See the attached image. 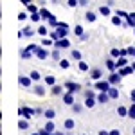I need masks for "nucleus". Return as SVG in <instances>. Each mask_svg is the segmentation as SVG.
Segmentation results:
<instances>
[{
  "instance_id": "nucleus-2",
  "label": "nucleus",
  "mask_w": 135,
  "mask_h": 135,
  "mask_svg": "<svg viewBox=\"0 0 135 135\" xmlns=\"http://www.w3.org/2000/svg\"><path fill=\"white\" fill-rule=\"evenodd\" d=\"M95 88H97L99 92H108V90L112 88V83H110V81H101V79H99V81L95 83Z\"/></svg>"
},
{
  "instance_id": "nucleus-39",
  "label": "nucleus",
  "mask_w": 135,
  "mask_h": 135,
  "mask_svg": "<svg viewBox=\"0 0 135 135\" xmlns=\"http://www.w3.org/2000/svg\"><path fill=\"white\" fill-rule=\"evenodd\" d=\"M52 58L54 60H60V49H56V51L52 52Z\"/></svg>"
},
{
  "instance_id": "nucleus-22",
  "label": "nucleus",
  "mask_w": 135,
  "mask_h": 135,
  "mask_svg": "<svg viewBox=\"0 0 135 135\" xmlns=\"http://www.w3.org/2000/svg\"><path fill=\"white\" fill-rule=\"evenodd\" d=\"M117 114L121 115V117H124V115H128V108L126 106H119L117 108Z\"/></svg>"
},
{
  "instance_id": "nucleus-28",
  "label": "nucleus",
  "mask_w": 135,
  "mask_h": 135,
  "mask_svg": "<svg viewBox=\"0 0 135 135\" xmlns=\"http://www.w3.org/2000/svg\"><path fill=\"white\" fill-rule=\"evenodd\" d=\"M106 67H108L110 70H114L115 67H117V63H114V61H112V60H106Z\"/></svg>"
},
{
  "instance_id": "nucleus-9",
  "label": "nucleus",
  "mask_w": 135,
  "mask_h": 135,
  "mask_svg": "<svg viewBox=\"0 0 135 135\" xmlns=\"http://www.w3.org/2000/svg\"><path fill=\"white\" fill-rule=\"evenodd\" d=\"M95 99L97 97H85V106L86 108H94L95 106Z\"/></svg>"
},
{
  "instance_id": "nucleus-19",
  "label": "nucleus",
  "mask_w": 135,
  "mask_h": 135,
  "mask_svg": "<svg viewBox=\"0 0 135 135\" xmlns=\"http://www.w3.org/2000/svg\"><path fill=\"white\" fill-rule=\"evenodd\" d=\"M108 95H110L112 99H115V97H119V92H117V88H115V86H112V88L108 90Z\"/></svg>"
},
{
  "instance_id": "nucleus-12",
  "label": "nucleus",
  "mask_w": 135,
  "mask_h": 135,
  "mask_svg": "<svg viewBox=\"0 0 135 135\" xmlns=\"http://www.w3.org/2000/svg\"><path fill=\"white\" fill-rule=\"evenodd\" d=\"M132 72H133V67H123V69L119 70L121 76H128V74H132Z\"/></svg>"
},
{
  "instance_id": "nucleus-47",
  "label": "nucleus",
  "mask_w": 135,
  "mask_h": 135,
  "mask_svg": "<svg viewBox=\"0 0 135 135\" xmlns=\"http://www.w3.org/2000/svg\"><path fill=\"white\" fill-rule=\"evenodd\" d=\"M130 97H132V99H135V90H132V94H130Z\"/></svg>"
},
{
  "instance_id": "nucleus-37",
  "label": "nucleus",
  "mask_w": 135,
  "mask_h": 135,
  "mask_svg": "<svg viewBox=\"0 0 135 135\" xmlns=\"http://www.w3.org/2000/svg\"><path fill=\"white\" fill-rule=\"evenodd\" d=\"M42 45H45V47H51L52 42H51V40H47V38H43V40H42Z\"/></svg>"
},
{
  "instance_id": "nucleus-13",
  "label": "nucleus",
  "mask_w": 135,
  "mask_h": 135,
  "mask_svg": "<svg viewBox=\"0 0 135 135\" xmlns=\"http://www.w3.org/2000/svg\"><path fill=\"white\" fill-rule=\"evenodd\" d=\"M43 115H45V119H54V115H56V112H54V110H52V108H49V110H45V112H43Z\"/></svg>"
},
{
  "instance_id": "nucleus-4",
  "label": "nucleus",
  "mask_w": 135,
  "mask_h": 135,
  "mask_svg": "<svg viewBox=\"0 0 135 135\" xmlns=\"http://www.w3.org/2000/svg\"><path fill=\"white\" fill-rule=\"evenodd\" d=\"M90 78L95 79V81H99V79L103 78V70H101V69H94L92 72H90Z\"/></svg>"
},
{
  "instance_id": "nucleus-30",
  "label": "nucleus",
  "mask_w": 135,
  "mask_h": 135,
  "mask_svg": "<svg viewBox=\"0 0 135 135\" xmlns=\"http://www.w3.org/2000/svg\"><path fill=\"white\" fill-rule=\"evenodd\" d=\"M112 23H114V25H121V23H123V22H121V18H119V15L112 18Z\"/></svg>"
},
{
  "instance_id": "nucleus-8",
  "label": "nucleus",
  "mask_w": 135,
  "mask_h": 135,
  "mask_svg": "<svg viewBox=\"0 0 135 135\" xmlns=\"http://www.w3.org/2000/svg\"><path fill=\"white\" fill-rule=\"evenodd\" d=\"M63 103H65V104H74V95H72V92H69V94H65V95H63Z\"/></svg>"
},
{
  "instance_id": "nucleus-20",
  "label": "nucleus",
  "mask_w": 135,
  "mask_h": 135,
  "mask_svg": "<svg viewBox=\"0 0 135 135\" xmlns=\"http://www.w3.org/2000/svg\"><path fill=\"white\" fill-rule=\"evenodd\" d=\"M70 58L76 60V61H79V60H81V52H79V51H72V52H70Z\"/></svg>"
},
{
  "instance_id": "nucleus-49",
  "label": "nucleus",
  "mask_w": 135,
  "mask_h": 135,
  "mask_svg": "<svg viewBox=\"0 0 135 135\" xmlns=\"http://www.w3.org/2000/svg\"><path fill=\"white\" fill-rule=\"evenodd\" d=\"M32 135H42V133H40V132H38V133H32Z\"/></svg>"
},
{
  "instance_id": "nucleus-14",
  "label": "nucleus",
  "mask_w": 135,
  "mask_h": 135,
  "mask_svg": "<svg viewBox=\"0 0 135 135\" xmlns=\"http://www.w3.org/2000/svg\"><path fill=\"white\" fill-rule=\"evenodd\" d=\"M126 65H128V60H126L124 56L117 60V69H123V67H126Z\"/></svg>"
},
{
  "instance_id": "nucleus-41",
  "label": "nucleus",
  "mask_w": 135,
  "mask_h": 135,
  "mask_svg": "<svg viewBox=\"0 0 135 135\" xmlns=\"http://www.w3.org/2000/svg\"><path fill=\"white\" fill-rule=\"evenodd\" d=\"M27 9L31 11V13H36V11H38V9H36V6H31V4H27Z\"/></svg>"
},
{
  "instance_id": "nucleus-29",
  "label": "nucleus",
  "mask_w": 135,
  "mask_h": 135,
  "mask_svg": "<svg viewBox=\"0 0 135 135\" xmlns=\"http://www.w3.org/2000/svg\"><path fill=\"white\" fill-rule=\"evenodd\" d=\"M79 70H83V72H86V70H88V65H86L85 61H79Z\"/></svg>"
},
{
  "instance_id": "nucleus-18",
  "label": "nucleus",
  "mask_w": 135,
  "mask_h": 135,
  "mask_svg": "<svg viewBox=\"0 0 135 135\" xmlns=\"http://www.w3.org/2000/svg\"><path fill=\"white\" fill-rule=\"evenodd\" d=\"M99 13H101L103 16H108V15H110V6H103V7H99Z\"/></svg>"
},
{
  "instance_id": "nucleus-7",
  "label": "nucleus",
  "mask_w": 135,
  "mask_h": 135,
  "mask_svg": "<svg viewBox=\"0 0 135 135\" xmlns=\"http://www.w3.org/2000/svg\"><path fill=\"white\" fill-rule=\"evenodd\" d=\"M18 79H20V85L22 86H31V76H29V78H25V76H20V78H18Z\"/></svg>"
},
{
  "instance_id": "nucleus-15",
  "label": "nucleus",
  "mask_w": 135,
  "mask_h": 135,
  "mask_svg": "<svg viewBox=\"0 0 135 135\" xmlns=\"http://www.w3.org/2000/svg\"><path fill=\"white\" fill-rule=\"evenodd\" d=\"M36 54H38V58H40V60H45V58H49V52L43 51V49H38V51H36Z\"/></svg>"
},
{
  "instance_id": "nucleus-25",
  "label": "nucleus",
  "mask_w": 135,
  "mask_h": 135,
  "mask_svg": "<svg viewBox=\"0 0 135 135\" xmlns=\"http://www.w3.org/2000/svg\"><path fill=\"white\" fill-rule=\"evenodd\" d=\"M45 130H47V132H49V133H52V132H54V123H52L51 119H49V121H47V124H45Z\"/></svg>"
},
{
  "instance_id": "nucleus-23",
  "label": "nucleus",
  "mask_w": 135,
  "mask_h": 135,
  "mask_svg": "<svg viewBox=\"0 0 135 135\" xmlns=\"http://www.w3.org/2000/svg\"><path fill=\"white\" fill-rule=\"evenodd\" d=\"M45 83L51 85V86H54V85H56V79H54V76H45Z\"/></svg>"
},
{
  "instance_id": "nucleus-11",
  "label": "nucleus",
  "mask_w": 135,
  "mask_h": 135,
  "mask_svg": "<svg viewBox=\"0 0 135 135\" xmlns=\"http://www.w3.org/2000/svg\"><path fill=\"white\" fill-rule=\"evenodd\" d=\"M74 128H76V123H74L72 119H67V121H65V130L70 132V130H74Z\"/></svg>"
},
{
  "instance_id": "nucleus-48",
  "label": "nucleus",
  "mask_w": 135,
  "mask_h": 135,
  "mask_svg": "<svg viewBox=\"0 0 135 135\" xmlns=\"http://www.w3.org/2000/svg\"><path fill=\"white\" fill-rule=\"evenodd\" d=\"M54 135H63V133H60V132H56V133H54Z\"/></svg>"
},
{
  "instance_id": "nucleus-38",
  "label": "nucleus",
  "mask_w": 135,
  "mask_h": 135,
  "mask_svg": "<svg viewBox=\"0 0 135 135\" xmlns=\"http://www.w3.org/2000/svg\"><path fill=\"white\" fill-rule=\"evenodd\" d=\"M79 4V0H69V7H76Z\"/></svg>"
},
{
  "instance_id": "nucleus-32",
  "label": "nucleus",
  "mask_w": 135,
  "mask_h": 135,
  "mask_svg": "<svg viewBox=\"0 0 135 135\" xmlns=\"http://www.w3.org/2000/svg\"><path fill=\"white\" fill-rule=\"evenodd\" d=\"M72 110L76 112V114H79V112L83 110V106H81V104H72Z\"/></svg>"
},
{
  "instance_id": "nucleus-21",
  "label": "nucleus",
  "mask_w": 135,
  "mask_h": 135,
  "mask_svg": "<svg viewBox=\"0 0 135 135\" xmlns=\"http://www.w3.org/2000/svg\"><path fill=\"white\" fill-rule=\"evenodd\" d=\"M29 76H31V79H32V81H40V78H42L38 70H32V72L29 74Z\"/></svg>"
},
{
  "instance_id": "nucleus-5",
  "label": "nucleus",
  "mask_w": 135,
  "mask_h": 135,
  "mask_svg": "<svg viewBox=\"0 0 135 135\" xmlns=\"http://www.w3.org/2000/svg\"><path fill=\"white\" fill-rule=\"evenodd\" d=\"M108 81H110L112 85H119V83H121V74L117 76L115 72H112V74H110V78H108Z\"/></svg>"
},
{
  "instance_id": "nucleus-6",
  "label": "nucleus",
  "mask_w": 135,
  "mask_h": 135,
  "mask_svg": "<svg viewBox=\"0 0 135 135\" xmlns=\"http://www.w3.org/2000/svg\"><path fill=\"white\" fill-rule=\"evenodd\" d=\"M108 99H112V97L108 95V92H101L97 95V103H108Z\"/></svg>"
},
{
  "instance_id": "nucleus-17",
  "label": "nucleus",
  "mask_w": 135,
  "mask_h": 135,
  "mask_svg": "<svg viewBox=\"0 0 135 135\" xmlns=\"http://www.w3.org/2000/svg\"><path fill=\"white\" fill-rule=\"evenodd\" d=\"M85 18H86V22H95V13H92V11H86Z\"/></svg>"
},
{
  "instance_id": "nucleus-40",
  "label": "nucleus",
  "mask_w": 135,
  "mask_h": 135,
  "mask_svg": "<svg viewBox=\"0 0 135 135\" xmlns=\"http://www.w3.org/2000/svg\"><path fill=\"white\" fill-rule=\"evenodd\" d=\"M85 97H95V94H94L92 90H86V92H85Z\"/></svg>"
},
{
  "instance_id": "nucleus-16",
  "label": "nucleus",
  "mask_w": 135,
  "mask_h": 135,
  "mask_svg": "<svg viewBox=\"0 0 135 135\" xmlns=\"http://www.w3.org/2000/svg\"><path fill=\"white\" fill-rule=\"evenodd\" d=\"M60 94H63V88L60 85H54L52 86V95H60Z\"/></svg>"
},
{
  "instance_id": "nucleus-1",
  "label": "nucleus",
  "mask_w": 135,
  "mask_h": 135,
  "mask_svg": "<svg viewBox=\"0 0 135 135\" xmlns=\"http://www.w3.org/2000/svg\"><path fill=\"white\" fill-rule=\"evenodd\" d=\"M65 88H67L69 92H72V94L81 92V85H79V83H74V81H67V83H65Z\"/></svg>"
},
{
  "instance_id": "nucleus-24",
  "label": "nucleus",
  "mask_w": 135,
  "mask_h": 135,
  "mask_svg": "<svg viewBox=\"0 0 135 135\" xmlns=\"http://www.w3.org/2000/svg\"><path fill=\"white\" fill-rule=\"evenodd\" d=\"M18 128H20V130H27V128H29V123H27L25 119H22V121H18Z\"/></svg>"
},
{
  "instance_id": "nucleus-31",
  "label": "nucleus",
  "mask_w": 135,
  "mask_h": 135,
  "mask_svg": "<svg viewBox=\"0 0 135 135\" xmlns=\"http://www.w3.org/2000/svg\"><path fill=\"white\" fill-rule=\"evenodd\" d=\"M60 67L61 69H69V60H60Z\"/></svg>"
},
{
  "instance_id": "nucleus-43",
  "label": "nucleus",
  "mask_w": 135,
  "mask_h": 135,
  "mask_svg": "<svg viewBox=\"0 0 135 135\" xmlns=\"http://www.w3.org/2000/svg\"><path fill=\"white\" fill-rule=\"evenodd\" d=\"M25 18H27V15H25V13H20V15H18V20H25Z\"/></svg>"
},
{
  "instance_id": "nucleus-3",
  "label": "nucleus",
  "mask_w": 135,
  "mask_h": 135,
  "mask_svg": "<svg viewBox=\"0 0 135 135\" xmlns=\"http://www.w3.org/2000/svg\"><path fill=\"white\" fill-rule=\"evenodd\" d=\"M70 47V42L67 40V38H63V40H56V49H69Z\"/></svg>"
},
{
  "instance_id": "nucleus-45",
  "label": "nucleus",
  "mask_w": 135,
  "mask_h": 135,
  "mask_svg": "<svg viewBox=\"0 0 135 135\" xmlns=\"http://www.w3.org/2000/svg\"><path fill=\"white\" fill-rule=\"evenodd\" d=\"M97 135H110V132H106V130H101V132H99Z\"/></svg>"
},
{
  "instance_id": "nucleus-35",
  "label": "nucleus",
  "mask_w": 135,
  "mask_h": 135,
  "mask_svg": "<svg viewBox=\"0 0 135 135\" xmlns=\"http://www.w3.org/2000/svg\"><path fill=\"white\" fill-rule=\"evenodd\" d=\"M32 34V27H25L23 29V36H31Z\"/></svg>"
},
{
  "instance_id": "nucleus-34",
  "label": "nucleus",
  "mask_w": 135,
  "mask_h": 135,
  "mask_svg": "<svg viewBox=\"0 0 135 135\" xmlns=\"http://www.w3.org/2000/svg\"><path fill=\"white\" fill-rule=\"evenodd\" d=\"M40 16H42V15H38V13H32V15H31V20H32V22H40Z\"/></svg>"
},
{
  "instance_id": "nucleus-36",
  "label": "nucleus",
  "mask_w": 135,
  "mask_h": 135,
  "mask_svg": "<svg viewBox=\"0 0 135 135\" xmlns=\"http://www.w3.org/2000/svg\"><path fill=\"white\" fill-rule=\"evenodd\" d=\"M112 56H114V58H119V56H121V51H119V49H112Z\"/></svg>"
},
{
  "instance_id": "nucleus-27",
  "label": "nucleus",
  "mask_w": 135,
  "mask_h": 135,
  "mask_svg": "<svg viewBox=\"0 0 135 135\" xmlns=\"http://www.w3.org/2000/svg\"><path fill=\"white\" fill-rule=\"evenodd\" d=\"M74 32H76L78 36H83V27H81V25H76V27H74Z\"/></svg>"
},
{
  "instance_id": "nucleus-33",
  "label": "nucleus",
  "mask_w": 135,
  "mask_h": 135,
  "mask_svg": "<svg viewBox=\"0 0 135 135\" xmlns=\"http://www.w3.org/2000/svg\"><path fill=\"white\" fill-rule=\"evenodd\" d=\"M38 34H42V36H45V34H47V27H45V25H42V27H38Z\"/></svg>"
},
{
  "instance_id": "nucleus-44",
  "label": "nucleus",
  "mask_w": 135,
  "mask_h": 135,
  "mask_svg": "<svg viewBox=\"0 0 135 135\" xmlns=\"http://www.w3.org/2000/svg\"><path fill=\"white\" fill-rule=\"evenodd\" d=\"M110 135H121V132H119V130H112V132H110Z\"/></svg>"
},
{
  "instance_id": "nucleus-46",
  "label": "nucleus",
  "mask_w": 135,
  "mask_h": 135,
  "mask_svg": "<svg viewBox=\"0 0 135 135\" xmlns=\"http://www.w3.org/2000/svg\"><path fill=\"white\" fill-rule=\"evenodd\" d=\"M88 4V0H79V6H86Z\"/></svg>"
},
{
  "instance_id": "nucleus-42",
  "label": "nucleus",
  "mask_w": 135,
  "mask_h": 135,
  "mask_svg": "<svg viewBox=\"0 0 135 135\" xmlns=\"http://www.w3.org/2000/svg\"><path fill=\"white\" fill-rule=\"evenodd\" d=\"M128 54H130V56H135V47H130V49H128Z\"/></svg>"
},
{
  "instance_id": "nucleus-26",
  "label": "nucleus",
  "mask_w": 135,
  "mask_h": 135,
  "mask_svg": "<svg viewBox=\"0 0 135 135\" xmlns=\"http://www.w3.org/2000/svg\"><path fill=\"white\" fill-rule=\"evenodd\" d=\"M128 115H130L132 119H135V104H132V106L128 108Z\"/></svg>"
},
{
  "instance_id": "nucleus-10",
  "label": "nucleus",
  "mask_w": 135,
  "mask_h": 135,
  "mask_svg": "<svg viewBox=\"0 0 135 135\" xmlns=\"http://www.w3.org/2000/svg\"><path fill=\"white\" fill-rule=\"evenodd\" d=\"M32 92L36 94V95H45V88H43V86H40V85H36V86L32 88Z\"/></svg>"
}]
</instances>
